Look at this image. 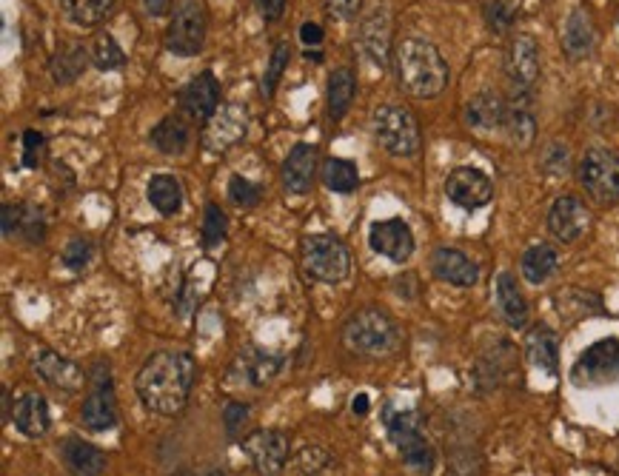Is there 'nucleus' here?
<instances>
[{"mask_svg":"<svg viewBox=\"0 0 619 476\" xmlns=\"http://www.w3.org/2000/svg\"><path fill=\"white\" fill-rule=\"evenodd\" d=\"M197 380V362L186 351H157L137 371V397L163 417H175L186 408Z\"/></svg>","mask_w":619,"mask_h":476,"instance_id":"nucleus-1","label":"nucleus"},{"mask_svg":"<svg viewBox=\"0 0 619 476\" xmlns=\"http://www.w3.org/2000/svg\"><path fill=\"white\" fill-rule=\"evenodd\" d=\"M397 80L414 97L440 95L448 83V63L434 43L423 38H406L397 46Z\"/></svg>","mask_w":619,"mask_h":476,"instance_id":"nucleus-2","label":"nucleus"},{"mask_svg":"<svg viewBox=\"0 0 619 476\" xmlns=\"http://www.w3.org/2000/svg\"><path fill=\"white\" fill-rule=\"evenodd\" d=\"M400 325L380 308H363L343 328V343L360 357H388L400 348Z\"/></svg>","mask_w":619,"mask_h":476,"instance_id":"nucleus-3","label":"nucleus"},{"mask_svg":"<svg viewBox=\"0 0 619 476\" xmlns=\"http://www.w3.org/2000/svg\"><path fill=\"white\" fill-rule=\"evenodd\" d=\"M386 431L391 442L397 445L400 457L406 459V465L420 476L434 474V448L428 442L423 431V417L417 411H394L391 405L386 408Z\"/></svg>","mask_w":619,"mask_h":476,"instance_id":"nucleus-4","label":"nucleus"},{"mask_svg":"<svg viewBox=\"0 0 619 476\" xmlns=\"http://www.w3.org/2000/svg\"><path fill=\"white\" fill-rule=\"evenodd\" d=\"M371 129L377 143L394 157H414L420 152V123L411 115V109L400 103H383L371 115Z\"/></svg>","mask_w":619,"mask_h":476,"instance_id":"nucleus-5","label":"nucleus"},{"mask_svg":"<svg viewBox=\"0 0 619 476\" xmlns=\"http://www.w3.org/2000/svg\"><path fill=\"white\" fill-rule=\"evenodd\" d=\"M303 254V268L309 271V277L320 283H343L351 271V254L343 240H337L334 234H309L300 243Z\"/></svg>","mask_w":619,"mask_h":476,"instance_id":"nucleus-6","label":"nucleus"},{"mask_svg":"<svg viewBox=\"0 0 619 476\" xmlns=\"http://www.w3.org/2000/svg\"><path fill=\"white\" fill-rule=\"evenodd\" d=\"M206 43V12L200 0H180L166 29V49L177 58H192Z\"/></svg>","mask_w":619,"mask_h":476,"instance_id":"nucleus-7","label":"nucleus"},{"mask_svg":"<svg viewBox=\"0 0 619 476\" xmlns=\"http://www.w3.org/2000/svg\"><path fill=\"white\" fill-rule=\"evenodd\" d=\"M580 183L597 203L608 206L619 200V154L611 149H591L580 163Z\"/></svg>","mask_w":619,"mask_h":476,"instance_id":"nucleus-8","label":"nucleus"},{"mask_svg":"<svg viewBox=\"0 0 619 476\" xmlns=\"http://www.w3.org/2000/svg\"><path fill=\"white\" fill-rule=\"evenodd\" d=\"M505 75L514 89V100H525L540 80V46L531 35H517L505 52Z\"/></svg>","mask_w":619,"mask_h":476,"instance_id":"nucleus-9","label":"nucleus"},{"mask_svg":"<svg viewBox=\"0 0 619 476\" xmlns=\"http://www.w3.org/2000/svg\"><path fill=\"white\" fill-rule=\"evenodd\" d=\"M619 377V340L608 337L582 351V357L571 368V382L577 388H597Z\"/></svg>","mask_w":619,"mask_h":476,"instance_id":"nucleus-10","label":"nucleus"},{"mask_svg":"<svg viewBox=\"0 0 619 476\" xmlns=\"http://www.w3.org/2000/svg\"><path fill=\"white\" fill-rule=\"evenodd\" d=\"M243 454L249 457L252 468L260 476H280L286 462H289V439L280 431L271 428H257L243 439Z\"/></svg>","mask_w":619,"mask_h":476,"instance_id":"nucleus-11","label":"nucleus"},{"mask_svg":"<svg viewBox=\"0 0 619 476\" xmlns=\"http://www.w3.org/2000/svg\"><path fill=\"white\" fill-rule=\"evenodd\" d=\"M80 419L89 431H109L117 422V402H115V385L109 377V365H97L92 374V391L83 402Z\"/></svg>","mask_w":619,"mask_h":476,"instance_id":"nucleus-12","label":"nucleus"},{"mask_svg":"<svg viewBox=\"0 0 619 476\" xmlns=\"http://www.w3.org/2000/svg\"><path fill=\"white\" fill-rule=\"evenodd\" d=\"M445 197L465 211L483 209L494 197V186H491V180L480 169L460 166V169H454V172L448 174V180H445Z\"/></svg>","mask_w":619,"mask_h":476,"instance_id":"nucleus-13","label":"nucleus"},{"mask_svg":"<svg viewBox=\"0 0 619 476\" xmlns=\"http://www.w3.org/2000/svg\"><path fill=\"white\" fill-rule=\"evenodd\" d=\"M249 132V112L240 103H229L223 109H217V115L209 120L206 132H203V146L209 152H226L237 146Z\"/></svg>","mask_w":619,"mask_h":476,"instance_id":"nucleus-14","label":"nucleus"},{"mask_svg":"<svg viewBox=\"0 0 619 476\" xmlns=\"http://www.w3.org/2000/svg\"><path fill=\"white\" fill-rule=\"evenodd\" d=\"M357 46L374 66L386 69L388 49H391V15L386 3H374L357 32Z\"/></svg>","mask_w":619,"mask_h":476,"instance_id":"nucleus-15","label":"nucleus"},{"mask_svg":"<svg viewBox=\"0 0 619 476\" xmlns=\"http://www.w3.org/2000/svg\"><path fill=\"white\" fill-rule=\"evenodd\" d=\"M368 243H371V248H374L377 254L388 257L391 263H406L408 257L414 254V234L408 229L406 220H400V217L371 223Z\"/></svg>","mask_w":619,"mask_h":476,"instance_id":"nucleus-16","label":"nucleus"},{"mask_svg":"<svg viewBox=\"0 0 619 476\" xmlns=\"http://www.w3.org/2000/svg\"><path fill=\"white\" fill-rule=\"evenodd\" d=\"M591 226V211L585 209V203L565 194L560 200H554V206L548 211V229L562 243H574Z\"/></svg>","mask_w":619,"mask_h":476,"instance_id":"nucleus-17","label":"nucleus"},{"mask_svg":"<svg viewBox=\"0 0 619 476\" xmlns=\"http://www.w3.org/2000/svg\"><path fill=\"white\" fill-rule=\"evenodd\" d=\"M180 106L194 120H212L220 109V83L212 72H200L180 89Z\"/></svg>","mask_w":619,"mask_h":476,"instance_id":"nucleus-18","label":"nucleus"},{"mask_svg":"<svg viewBox=\"0 0 619 476\" xmlns=\"http://www.w3.org/2000/svg\"><path fill=\"white\" fill-rule=\"evenodd\" d=\"M280 365H283V360L277 354L263 351V348H246V351L237 354L229 377H232L234 385H254V388H260V385H266V382L277 377Z\"/></svg>","mask_w":619,"mask_h":476,"instance_id":"nucleus-19","label":"nucleus"},{"mask_svg":"<svg viewBox=\"0 0 619 476\" xmlns=\"http://www.w3.org/2000/svg\"><path fill=\"white\" fill-rule=\"evenodd\" d=\"M431 271L443 280L457 288L477 286L480 280V266L471 263L460 248H437L431 254Z\"/></svg>","mask_w":619,"mask_h":476,"instance_id":"nucleus-20","label":"nucleus"},{"mask_svg":"<svg viewBox=\"0 0 619 476\" xmlns=\"http://www.w3.org/2000/svg\"><path fill=\"white\" fill-rule=\"evenodd\" d=\"M314 172H317V146L297 143L283 163V186L289 194H306L314 183Z\"/></svg>","mask_w":619,"mask_h":476,"instance_id":"nucleus-21","label":"nucleus"},{"mask_svg":"<svg viewBox=\"0 0 619 476\" xmlns=\"http://www.w3.org/2000/svg\"><path fill=\"white\" fill-rule=\"evenodd\" d=\"M32 365L40 374V380L49 382L52 388H60V391H78V388H83V380H86L75 362L63 360L55 351H38Z\"/></svg>","mask_w":619,"mask_h":476,"instance_id":"nucleus-22","label":"nucleus"},{"mask_svg":"<svg viewBox=\"0 0 619 476\" xmlns=\"http://www.w3.org/2000/svg\"><path fill=\"white\" fill-rule=\"evenodd\" d=\"M525 357L534 368L557 377L560 374V340L548 325H534L525 337Z\"/></svg>","mask_w":619,"mask_h":476,"instance_id":"nucleus-23","label":"nucleus"},{"mask_svg":"<svg viewBox=\"0 0 619 476\" xmlns=\"http://www.w3.org/2000/svg\"><path fill=\"white\" fill-rule=\"evenodd\" d=\"M508 117V103L497 92H480L465 103V123L477 132L503 129Z\"/></svg>","mask_w":619,"mask_h":476,"instance_id":"nucleus-24","label":"nucleus"},{"mask_svg":"<svg viewBox=\"0 0 619 476\" xmlns=\"http://www.w3.org/2000/svg\"><path fill=\"white\" fill-rule=\"evenodd\" d=\"M597 46V29L594 20L585 9H574L565 20V32H562V49L568 52V58L582 60L591 55V49Z\"/></svg>","mask_w":619,"mask_h":476,"instance_id":"nucleus-25","label":"nucleus"},{"mask_svg":"<svg viewBox=\"0 0 619 476\" xmlns=\"http://www.w3.org/2000/svg\"><path fill=\"white\" fill-rule=\"evenodd\" d=\"M60 457L72 476H100L106 471V454L78 437H69L60 445Z\"/></svg>","mask_w":619,"mask_h":476,"instance_id":"nucleus-26","label":"nucleus"},{"mask_svg":"<svg viewBox=\"0 0 619 476\" xmlns=\"http://www.w3.org/2000/svg\"><path fill=\"white\" fill-rule=\"evenodd\" d=\"M15 428L23 437L38 439L49 431L52 425V414H49V402L43 400L40 394H26L20 397L15 405Z\"/></svg>","mask_w":619,"mask_h":476,"instance_id":"nucleus-27","label":"nucleus"},{"mask_svg":"<svg viewBox=\"0 0 619 476\" xmlns=\"http://www.w3.org/2000/svg\"><path fill=\"white\" fill-rule=\"evenodd\" d=\"M497 308L511 328H523L528 323V303H525L523 291L517 288L514 274H508V271L497 277Z\"/></svg>","mask_w":619,"mask_h":476,"instance_id":"nucleus-28","label":"nucleus"},{"mask_svg":"<svg viewBox=\"0 0 619 476\" xmlns=\"http://www.w3.org/2000/svg\"><path fill=\"white\" fill-rule=\"evenodd\" d=\"M149 140H152V146H155L160 154H183L186 146H189V140H192V132H189V126H186L183 117L169 115L163 117L155 129H152Z\"/></svg>","mask_w":619,"mask_h":476,"instance_id":"nucleus-29","label":"nucleus"},{"mask_svg":"<svg viewBox=\"0 0 619 476\" xmlns=\"http://www.w3.org/2000/svg\"><path fill=\"white\" fill-rule=\"evenodd\" d=\"M354 95H357V77H354V72H351L349 66L334 69L329 77V89H326L331 120H343L346 117L351 103H354Z\"/></svg>","mask_w":619,"mask_h":476,"instance_id":"nucleus-30","label":"nucleus"},{"mask_svg":"<svg viewBox=\"0 0 619 476\" xmlns=\"http://www.w3.org/2000/svg\"><path fill=\"white\" fill-rule=\"evenodd\" d=\"M503 132L508 134V140L520 149H528L537 137V123H534V115L528 109L525 100H514L508 103V117H505Z\"/></svg>","mask_w":619,"mask_h":476,"instance_id":"nucleus-31","label":"nucleus"},{"mask_svg":"<svg viewBox=\"0 0 619 476\" xmlns=\"http://www.w3.org/2000/svg\"><path fill=\"white\" fill-rule=\"evenodd\" d=\"M146 197H149V203H152L160 214L169 217V214H177L180 206H183V186H180V180L172 177V174H155V177L149 180Z\"/></svg>","mask_w":619,"mask_h":476,"instance_id":"nucleus-32","label":"nucleus"},{"mask_svg":"<svg viewBox=\"0 0 619 476\" xmlns=\"http://www.w3.org/2000/svg\"><path fill=\"white\" fill-rule=\"evenodd\" d=\"M86 63H89V55L80 43H63L58 55L49 63V69H52L55 83H72V80H78L83 75Z\"/></svg>","mask_w":619,"mask_h":476,"instance_id":"nucleus-33","label":"nucleus"},{"mask_svg":"<svg viewBox=\"0 0 619 476\" xmlns=\"http://www.w3.org/2000/svg\"><path fill=\"white\" fill-rule=\"evenodd\" d=\"M557 263H560L557 251L551 246H545V243H540V246H531L525 251L520 266H523L525 280L534 283V286H540V283H545V280L557 271Z\"/></svg>","mask_w":619,"mask_h":476,"instance_id":"nucleus-34","label":"nucleus"},{"mask_svg":"<svg viewBox=\"0 0 619 476\" xmlns=\"http://www.w3.org/2000/svg\"><path fill=\"white\" fill-rule=\"evenodd\" d=\"M323 183L326 189L337 191V194H351L360 183V174H357V166L351 160H343V157H329L323 160Z\"/></svg>","mask_w":619,"mask_h":476,"instance_id":"nucleus-35","label":"nucleus"},{"mask_svg":"<svg viewBox=\"0 0 619 476\" xmlns=\"http://www.w3.org/2000/svg\"><path fill=\"white\" fill-rule=\"evenodd\" d=\"M60 3L78 26H95L115 9V0H60Z\"/></svg>","mask_w":619,"mask_h":476,"instance_id":"nucleus-36","label":"nucleus"},{"mask_svg":"<svg viewBox=\"0 0 619 476\" xmlns=\"http://www.w3.org/2000/svg\"><path fill=\"white\" fill-rule=\"evenodd\" d=\"M92 63L103 72H112V69H120L126 63V52L117 46V40L109 32H100L95 43H92Z\"/></svg>","mask_w":619,"mask_h":476,"instance_id":"nucleus-37","label":"nucleus"},{"mask_svg":"<svg viewBox=\"0 0 619 476\" xmlns=\"http://www.w3.org/2000/svg\"><path fill=\"white\" fill-rule=\"evenodd\" d=\"M289 60H291L289 43H277V46H274V52H271L269 66H266L263 83H260V92H263V97H274V92H277V83H280V77H283V72H286Z\"/></svg>","mask_w":619,"mask_h":476,"instance_id":"nucleus-38","label":"nucleus"},{"mask_svg":"<svg viewBox=\"0 0 619 476\" xmlns=\"http://www.w3.org/2000/svg\"><path fill=\"white\" fill-rule=\"evenodd\" d=\"M226 231H229V223H226L223 209L217 203H206V211H203V246H220L226 240Z\"/></svg>","mask_w":619,"mask_h":476,"instance_id":"nucleus-39","label":"nucleus"},{"mask_svg":"<svg viewBox=\"0 0 619 476\" xmlns=\"http://www.w3.org/2000/svg\"><path fill=\"white\" fill-rule=\"evenodd\" d=\"M260 194H263V189H260L257 183H252V180L240 177V174H234L232 180H229V197H232L234 206H240V209L257 206V203H260Z\"/></svg>","mask_w":619,"mask_h":476,"instance_id":"nucleus-40","label":"nucleus"},{"mask_svg":"<svg viewBox=\"0 0 619 476\" xmlns=\"http://www.w3.org/2000/svg\"><path fill=\"white\" fill-rule=\"evenodd\" d=\"M485 20L494 32H508L514 23V6L508 0H488L485 3Z\"/></svg>","mask_w":619,"mask_h":476,"instance_id":"nucleus-41","label":"nucleus"},{"mask_svg":"<svg viewBox=\"0 0 619 476\" xmlns=\"http://www.w3.org/2000/svg\"><path fill=\"white\" fill-rule=\"evenodd\" d=\"M63 263H66V268H72V271H83V268L92 263V243L83 240V237L69 240L66 248H63Z\"/></svg>","mask_w":619,"mask_h":476,"instance_id":"nucleus-42","label":"nucleus"},{"mask_svg":"<svg viewBox=\"0 0 619 476\" xmlns=\"http://www.w3.org/2000/svg\"><path fill=\"white\" fill-rule=\"evenodd\" d=\"M568 163H571V154L562 143H551L545 152H542V169L548 174H565L568 172Z\"/></svg>","mask_w":619,"mask_h":476,"instance_id":"nucleus-43","label":"nucleus"},{"mask_svg":"<svg viewBox=\"0 0 619 476\" xmlns=\"http://www.w3.org/2000/svg\"><path fill=\"white\" fill-rule=\"evenodd\" d=\"M43 146H46V137L40 132H26L23 134V166L26 169H35L43 157Z\"/></svg>","mask_w":619,"mask_h":476,"instance_id":"nucleus-44","label":"nucleus"},{"mask_svg":"<svg viewBox=\"0 0 619 476\" xmlns=\"http://www.w3.org/2000/svg\"><path fill=\"white\" fill-rule=\"evenodd\" d=\"M20 234H23L29 243H43V220H40V211L35 209V206H23Z\"/></svg>","mask_w":619,"mask_h":476,"instance_id":"nucleus-45","label":"nucleus"},{"mask_svg":"<svg viewBox=\"0 0 619 476\" xmlns=\"http://www.w3.org/2000/svg\"><path fill=\"white\" fill-rule=\"evenodd\" d=\"M249 419V405L246 402H229L226 408H223V422H226V431L229 434H237L240 431V425Z\"/></svg>","mask_w":619,"mask_h":476,"instance_id":"nucleus-46","label":"nucleus"},{"mask_svg":"<svg viewBox=\"0 0 619 476\" xmlns=\"http://www.w3.org/2000/svg\"><path fill=\"white\" fill-rule=\"evenodd\" d=\"M360 3L363 0H326L329 6V15L337 20H351L357 12H360Z\"/></svg>","mask_w":619,"mask_h":476,"instance_id":"nucleus-47","label":"nucleus"},{"mask_svg":"<svg viewBox=\"0 0 619 476\" xmlns=\"http://www.w3.org/2000/svg\"><path fill=\"white\" fill-rule=\"evenodd\" d=\"M23 223V206H12L6 203L3 206V237H15Z\"/></svg>","mask_w":619,"mask_h":476,"instance_id":"nucleus-48","label":"nucleus"},{"mask_svg":"<svg viewBox=\"0 0 619 476\" xmlns=\"http://www.w3.org/2000/svg\"><path fill=\"white\" fill-rule=\"evenodd\" d=\"M254 3H257V9H260V15H263L266 23L280 20L283 12H286V0H254Z\"/></svg>","mask_w":619,"mask_h":476,"instance_id":"nucleus-49","label":"nucleus"},{"mask_svg":"<svg viewBox=\"0 0 619 476\" xmlns=\"http://www.w3.org/2000/svg\"><path fill=\"white\" fill-rule=\"evenodd\" d=\"M300 40L306 46H320L323 43V26L320 23H303L300 26Z\"/></svg>","mask_w":619,"mask_h":476,"instance_id":"nucleus-50","label":"nucleus"},{"mask_svg":"<svg viewBox=\"0 0 619 476\" xmlns=\"http://www.w3.org/2000/svg\"><path fill=\"white\" fill-rule=\"evenodd\" d=\"M143 3V12L149 15V18H160V15H166V9H169V0H140Z\"/></svg>","mask_w":619,"mask_h":476,"instance_id":"nucleus-51","label":"nucleus"},{"mask_svg":"<svg viewBox=\"0 0 619 476\" xmlns=\"http://www.w3.org/2000/svg\"><path fill=\"white\" fill-rule=\"evenodd\" d=\"M354 411H357V414H366V411H368V397H366V394H360V397L354 400Z\"/></svg>","mask_w":619,"mask_h":476,"instance_id":"nucleus-52","label":"nucleus"},{"mask_svg":"<svg viewBox=\"0 0 619 476\" xmlns=\"http://www.w3.org/2000/svg\"><path fill=\"white\" fill-rule=\"evenodd\" d=\"M309 60H314V63H320V60H323V52H309Z\"/></svg>","mask_w":619,"mask_h":476,"instance_id":"nucleus-53","label":"nucleus"},{"mask_svg":"<svg viewBox=\"0 0 619 476\" xmlns=\"http://www.w3.org/2000/svg\"><path fill=\"white\" fill-rule=\"evenodd\" d=\"M172 476H192V471H175Z\"/></svg>","mask_w":619,"mask_h":476,"instance_id":"nucleus-54","label":"nucleus"},{"mask_svg":"<svg viewBox=\"0 0 619 476\" xmlns=\"http://www.w3.org/2000/svg\"><path fill=\"white\" fill-rule=\"evenodd\" d=\"M209 476H226V474H220V471H212V474H209Z\"/></svg>","mask_w":619,"mask_h":476,"instance_id":"nucleus-55","label":"nucleus"}]
</instances>
